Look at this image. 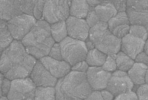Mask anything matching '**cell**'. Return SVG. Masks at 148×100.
Segmentation results:
<instances>
[{
    "instance_id": "7bdbcfd3",
    "label": "cell",
    "mask_w": 148,
    "mask_h": 100,
    "mask_svg": "<svg viewBox=\"0 0 148 100\" xmlns=\"http://www.w3.org/2000/svg\"><path fill=\"white\" fill-rule=\"evenodd\" d=\"M146 29H147V32H148V24H147V25H146Z\"/></svg>"
},
{
    "instance_id": "4fadbf2b",
    "label": "cell",
    "mask_w": 148,
    "mask_h": 100,
    "mask_svg": "<svg viewBox=\"0 0 148 100\" xmlns=\"http://www.w3.org/2000/svg\"><path fill=\"white\" fill-rule=\"evenodd\" d=\"M37 86H55L58 79L46 69L40 60L37 61L30 75Z\"/></svg>"
},
{
    "instance_id": "7402d4cb",
    "label": "cell",
    "mask_w": 148,
    "mask_h": 100,
    "mask_svg": "<svg viewBox=\"0 0 148 100\" xmlns=\"http://www.w3.org/2000/svg\"><path fill=\"white\" fill-rule=\"evenodd\" d=\"M106 54L94 48L88 50L85 61L89 66H102L106 59Z\"/></svg>"
},
{
    "instance_id": "ab89813d",
    "label": "cell",
    "mask_w": 148,
    "mask_h": 100,
    "mask_svg": "<svg viewBox=\"0 0 148 100\" xmlns=\"http://www.w3.org/2000/svg\"><path fill=\"white\" fill-rule=\"evenodd\" d=\"M85 41H86L85 42L86 44V46H87V48H88V50H91L92 49L95 48L93 43H92V42L90 41V40H89L88 38Z\"/></svg>"
},
{
    "instance_id": "d6986e66",
    "label": "cell",
    "mask_w": 148,
    "mask_h": 100,
    "mask_svg": "<svg viewBox=\"0 0 148 100\" xmlns=\"http://www.w3.org/2000/svg\"><path fill=\"white\" fill-rule=\"evenodd\" d=\"M45 0H27L22 8L23 13L34 16L37 20H42Z\"/></svg>"
},
{
    "instance_id": "ac0fdd59",
    "label": "cell",
    "mask_w": 148,
    "mask_h": 100,
    "mask_svg": "<svg viewBox=\"0 0 148 100\" xmlns=\"http://www.w3.org/2000/svg\"><path fill=\"white\" fill-rule=\"evenodd\" d=\"M94 9L101 22L108 23L118 12L114 4L110 1L100 4Z\"/></svg>"
},
{
    "instance_id": "ffe728a7",
    "label": "cell",
    "mask_w": 148,
    "mask_h": 100,
    "mask_svg": "<svg viewBox=\"0 0 148 100\" xmlns=\"http://www.w3.org/2000/svg\"><path fill=\"white\" fill-rule=\"evenodd\" d=\"M148 67L142 63L136 62L128 71V76L134 84L140 85L145 83L146 74Z\"/></svg>"
},
{
    "instance_id": "1f68e13d",
    "label": "cell",
    "mask_w": 148,
    "mask_h": 100,
    "mask_svg": "<svg viewBox=\"0 0 148 100\" xmlns=\"http://www.w3.org/2000/svg\"><path fill=\"white\" fill-rule=\"evenodd\" d=\"M12 85V80L4 78L2 82H1V97L2 95L7 97L10 90Z\"/></svg>"
},
{
    "instance_id": "8d00e7d4",
    "label": "cell",
    "mask_w": 148,
    "mask_h": 100,
    "mask_svg": "<svg viewBox=\"0 0 148 100\" xmlns=\"http://www.w3.org/2000/svg\"><path fill=\"white\" fill-rule=\"evenodd\" d=\"M86 100H103L101 91L93 90Z\"/></svg>"
},
{
    "instance_id": "30bf717a",
    "label": "cell",
    "mask_w": 148,
    "mask_h": 100,
    "mask_svg": "<svg viewBox=\"0 0 148 100\" xmlns=\"http://www.w3.org/2000/svg\"><path fill=\"white\" fill-rule=\"evenodd\" d=\"M134 84L129 78L128 73L125 71L117 70L112 73L107 86L114 97L133 90Z\"/></svg>"
},
{
    "instance_id": "e0dca14e",
    "label": "cell",
    "mask_w": 148,
    "mask_h": 100,
    "mask_svg": "<svg viewBox=\"0 0 148 100\" xmlns=\"http://www.w3.org/2000/svg\"><path fill=\"white\" fill-rule=\"evenodd\" d=\"M27 0H1V19L8 21L23 14L22 9Z\"/></svg>"
},
{
    "instance_id": "8992f818",
    "label": "cell",
    "mask_w": 148,
    "mask_h": 100,
    "mask_svg": "<svg viewBox=\"0 0 148 100\" xmlns=\"http://www.w3.org/2000/svg\"><path fill=\"white\" fill-rule=\"evenodd\" d=\"M72 0H45L43 20L50 24L65 21L70 16Z\"/></svg>"
},
{
    "instance_id": "9a60e30c",
    "label": "cell",
    "mask_w": 148,
    "mask_h": 100,
    "mask_svg": "<svg viewBox=\"0 0 148 100\" xmlns=\"http://www.w3.org/2000/svg\"><path fill=\"white\" fill-rule=\"evenodd\" d=\"M40 60L52 75L58 79L64 78L72 70V66L64 60H57L48 55Z\"/></svg>"
},
{
    "instance_id": "6da1fadb",
    "label": "cell",
    "mask_w": 148,
    "mask_h": 100,
    "mask_svg": "<svg viewBox=\"0 0 148 100\" xmlns=\"http://www.w3.org/2000/svg\"><path fill=\"white\" fill-rule=\"evenodd\" d=\"M36 59L27 52L21 41L14 40L1 53L0 70L5 78L11 80L27 78Z\"/></svg>"
},
{
    "instance_id": "4dcf8cb0",
    "label": "cell",
    "mask_w": 148,
    "mask_h": 100,
    "mask_svg": "<svg viewBox=\"0 0 148 100\" xmlns=\"http://www.w3.org/2000/svg\"><path fill=\"white\" fill-rule=\"evenodd\" d=\"M136 94L139 100H148V84H143L138 86Z\"/></svg>"
},
{
    "instance_id": "277c9868",
    "label": "cell",
    "mask_w": 148,
    "mask_h": 100,
    "mask_svg": "<svg viewBox=\"0 0 148 100\" xmlns=\"http://www.w3.org/2000/svg\"><path fill=\"white\" fill-rule=\"evenodd\" d=\"M88 38L95 48L107 55H115L121 50V39L110 31L107 23H99L90 28Z\"/></svg>"
},
{
    "instance_id": "ba28073f",
    "label": "cell",
    "mask_w": 148,
    "mask_h": 100,
    "mask_svg": "<svg viewBox=\"0 0 148 100\" xmlns=\"http://www.w3.org/2000/svg\"><path fill=\"white\" fill-rule=\"evenodd\" d=\"M34 16L23 14L7 21V25L15 40H21L29 33L37 22Z\"/></svg>"
},
{
    "instance_id": "f1b7e54d",
    "label": "cell",
    "mask_w": 148,
    "mask_h": 100,
    "mask_svg": "<svg viewBox=\"0 0 148 100\" xmlns=\"http://www.w3.org/2000/svg\"><path fill=\"white\" fill-rule=\"evenodd\" d=\"M85 19L87 23L90 28L101 22L97 15L94 9H92L90 8L87 17Z\"/></svg>"
},
{
    "instance_id": "44dd1931",
    "label": "cell",
    "mask_w": 148,
    "mask_h": 100,
    "mask_svg": "<svg viewBox=\"0 0 148 100\" xmlns=\"http://www.w3.org/2000/svg\"><path fill=\"white\" fill-rule=\"evenodd\" d=\"M90 10L87 0H72L70 14L72 16L85 19Z\"/></svg>"
},
{
    "instance_id": "d6a6232c",
    "label": "cell",
    "mask_w": 148,
    "mask_h": 100,
    "mask_svg": "<svg viewBox=\"0 0 148 100\" xmlns=\"http://www.w3.org/2000/svg\"><path fill=\"white\" fill-rule=\"evenodd\" d=\"M115 100H138L135 92L132 90L121 94L115 97Z\"/></svg>"
},
{
    "instance_id": "5bb4252c",
    "label": "cell",
    "mask_w": 148,
    "mask_h": 100,
    "mask_svg": "<svg viewBox=\"0 0 148 100\" xmlns=\"http://www.w3.org/2000/svg\"><path fill=\"white\" fill-rule=\"evenodd\" d=\"M107 23L110 31L119 39L129 34L131 24L126 11L118 12Z\"/></svg>"
},
{
    "instance_id": "60d3db41",
    "label": "cell",
    "mask_w": 148,
    "mask_h": 100,
    "mask_svg": "<svg viewBox=\"0 0 148 100\" xmlns=\"http://www.w3.org/2000/svg\"><path fill=\"white\" fill-rule=\"evenodd\" d=\"M144 52H145L148 55V39L145 42V44L144 46Z\"/></svg>"
},
{
    "instance_id": "83f0119b",
    "label": "cell",
    "mask_w": 148,
    "mask_h": 100,
    "mask_svg": "<svg viewBox=\"0 0 148 100\" xmlns=\"http://www.w3.org/2000/svg\"><path fill=\"white\" fill-rule=\"evenodd\" d=\"M115 55H107L106 62L102 67L104 70L110 73H113L117 70V64L115 60Z\"/></svg>"
},
{
    "instance_id": "f35d334b",
    "label": "cell",
    "mask_w": 148,
    "mask_h": 100,
    "mask_svg": "<svg viewBox=\"0 0 148 100\" xmlns=\"http://www.w3.org/2000/svg\"><path fill=\"white\" fill-rule=\"evenodd\" d=\"M87 1L90 8L92 9H94L95 6H97V5L106 1H110L109 0H87Z\"/></svg>"
},
{
    "instance_id": "52a82bcc",
    "label": "cell",
    "mask_w": 148,
    "mask_h": 100,
    "mask_svg": "<svg viewBox=\"0 0 148 100\" xmlns=\"http://www.w3.org/2000/svg\"><path fill=\"white\" fill-rule=\"evenodd\" d=\"M37 86L31 78L15 79L8 94L9 100H34Z\"/></svg>"
},
{
    "instance_id": "7a4b0ae2",
    "label": "cell",
    "mask_w": 148,
    "mask_h": 100,
    "mask_svg": "<svg viewBox=\"0 0 148 100\" xmlns=\"http://www.w3.org/2000/svg\"><path fill=\"white\" fill-rule=\"evenodd\" d=\"M55 89L56 100H86L93 91L86 73L73 71L59 79Z\"/></svg>"
},
{
    "instance_id": "e575fe53",
    "label": "cell",
    "mask_w": 148,
    "mask_h": 100,
    "mask_svg": "<svg viewBox=\"0 0 148 100\" xmlns=\"http://www.w3.org/2000/svg\"><path fill=\"white\" fill-rule=\"evenodd\" d=\"M115 7L118 12L126 11L127 0H109Z\"/></svg>"
},
{
    "instance_id": "603a6c76",
    "label": "cell",
    "mask_w": 148,
    "mask_h": 100,
    "mask_svg": "<svg viewBox=\"0 0 148 100\" xmlns=\"http://www.w3.org/2000/svg\"><path fill=\"white\" fill-rule=\"evenodd\" d=\"M50 31L52 36L56 42H60L68 35L65 21H60L50 24Z\"/></svg>"
},
{
    "instance_id": "7c38bea8",
    "label": "cell",
    "mask_w": 148,
    "mask_h": 100,
    "mask_svg": "<svg viewBox=\"0 0 148 100\" xmlns=\"http://www.w3.org/2000/svg\"><path fill=\"white\" fill-rule=\"evenodd\" d=\"M112 73L102 66H90L86 73L87 79L93 90L101 91L106 88Z\"/></svg>"
},
{
    "instance_id": "d590c367",
    "label": "cell",
    "mask_w": 148,
    "mask_h": 100,
    "mask_svg": "<svg viewBox=\"0 0 148 100\" xmlns=\"http://www.w3.org/2000/svg\"><path fill=\"white\" fill-rule=\"evenodd\" d=\"M136 62L142 63L148 67V55L145 52L140 53L134 59Z\"/></svg>"
},
{
    "instance_id": "3957f363",
    "label": "cell",
    "mask_w": 148,
    "mask_h": 100,
    "mask_svg": "<svg viewBox=\"0 0 148 100\" xmlns=\"http://www.w3.org/2000/svg\"><path fill=\"white\" fill-rule=\"evenodd\" d=\"M21 42L27 52L36 59L49 55L55 43L51 34L50 24L45 20H38Z\"/></svg>"
},
{
    "instance_id": "cb8c5ba5",
    "label": "cell",
    "mask_w": 148,
    "mask_h": 100,
    "mask_svg": "<svg viewBox=\"0 0 148 100\" xmlns=\"http://www.w3.org/2000/svg\"><path fill=\"white\" fill-rule=\"evenodd\" d=\"M115 60L117 69L125 72L128 71L135 63L134 59L122 51L116 55Z\"/></svg>"
},
{
    "instance_id": "f546056e",
    "label": "cell",
    "mask_w": 148,
    "mask_h": 100,
    "mask_svg": "<svg viewBox=\"0 0 148 100\" xmlns=\"http://www.w3.org/2000/svg\"><path fill=\"white\" fill-rule=\"evenodd\" d=\"M49 55L57 60L60 61L64 60L62 55L60 45L59 43H55L54 44L50 50Z\"/></svg>"
},
{
    "instance_id": "74e56055",
    "label": "cell",
    "mask_w": 148,
    "mask_h": 100,
    "mask_svg": "<svg viewBox=\"0 0 148 100\" xmlns=\"http://www.w3.org/2000/svg\"><path fill=\"white\" fill-rule=\"evenodd\" d=\"M101 92L102 97H103V100H112L114 99L115 98L113 94H112L109 90H107L106 89L101 90Z\"/></svg>"
},
{
    "instance_id": "2e32d148",
    "label": "cell",
    "mask_w": 148,
    "mask_h": 100,
    "mask_svg": "<svg viewBox=\"0 0 148 100\" xmlns=\"http://www.w3.org/2000/svg\"><path fill=\"white\" fill-rule=\"evenodd\" d=\"M145 42L139 38L128 34L121 39V50L134 60L137 55L144 50Z\"/></svg>"
},
{
    "instance_id": "4316f807",
    "label": "cell",
    "mask_w": 148,
    "mask_h": 100,
    "mask_svg": "<svg viewBox=\"0 0 148 100\" xmlns=\"http://www.w3.org/2000/svg\"><path fill=\"white\" fill-rule=\"evenodd\" d=\"M129 34L146 41L148 34L145 26L140 25H131Z\"/></svg>"
},
{
    "instance_id": "836d02e7",
    "label": "cell",
    "mask_w": 148,
    "mask_h": 100,
    "mask_svg": "<svg viewBox=\"0 0 148 100\" xmlns=\"http://www.w3.org/2000/svg\"><path fill=\"white\" fill-rule=\"evenodd\" d=\"M89 66L85 60L79 62L72 66V71L80 73H87Z\"/></svg>"
},
{
    "instance_id": "9c48e42d",
    "label": "cell",
    "mask_w": 148,
    "mask_h": 100,
    "mask_svg": "<svg viewBox=\"0 0 148 100\" xmlns=\"http://www.w3.org/2000/svg\"><path fill=\"white\" fill-rule=\"evenodd\" d=\"M125 11L131 25L148 24V0H127Z\"/></svg>"
},
{
    "instance_id": "5b68a950",
    "label": "cell",
    "mask_w": 148,
    "mask_h": 100,
    "mask_svg": "<svg viewBox=\"0 0 148 100\" xmlns=\"http://www.w3.org/2000/svg\"><path fill=\"white\" fill-rule=\"evenodd\" d=\"M59 43L63 60L72 66L85 60L88 51L85 41L67 36Z\"/></svg>"
},
{
    "instance_id": "8fae6325",
    "label": "cell",
    "mask_w": 148,
    "mask_h": 100,
    "mask_svg": "<svg viewBox=\"0 0 148 100\" xmlns=\"http://www.w3.org/2000/svg\"><path fill=\"white\" fill-rule=\"evenodd\" d=\"M65 22L68 36L84 41L88 38L90 27L86 19L70 16Z\"/></svg>"
},
{
    "instance_id": "b9f144b4",
    "label": "cell",
    "mask_w": 148,
    "mask_h": 100,
    "mask_svg": "<svg viewBox=\"0 0 148 100\" xmlns=\"http://www.w3.org/2000/svg\"><path fill=\"white\" fill-rule=\"evenodd\" d=\"M145 82L146 84H148V68L147 71V73L146 74Z\"/></svg>"
},
{
    "instance_id": "d4e9b609",
    "label": "cell",
    "mask_w": 148,
    "mask_h": 100,
    "mask_svg": "<svg viewBox=\"0 0 148 100\" xmlns=\"http://www.w3.org/2000/svg\"><path fill=\"white\" fill-rule=\"evenodd\" d=\"M13 37L10 33L7 21L1 20V53L8 48L13 41Z\"/></svg>"
},
{
    "instance_id": "484cf974",
    "label": "cell",
    "mask_w": 148,
    "mask_h": 100,
    "mask_svg": "<svg viewBox=\"0 0 148 100\" xmlns=\"http://www.w3.org/2000/svg\"><path fill=\"white\" fill-rule=\"evenodd\" d=\"M34 100H56L55 88L52 86H37Z\"/></svg>"
}]
</instances>
